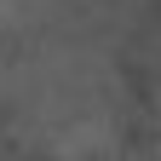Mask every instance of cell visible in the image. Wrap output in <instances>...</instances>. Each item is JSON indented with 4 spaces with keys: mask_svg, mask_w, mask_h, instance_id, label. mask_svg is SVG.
I'll list each match as a JSON object with an SVG mask.
<instances>
[{
    "mask_svg": "<svg viewBox=\"0 0 161 161\" xmlns=\"http://www.w3.org/2000/svg\"><path fill=\"white\" fill-rule=\"evenodd\" d=\"M58 144L52 150H64V155H92V150H115V127L98 109H86V115H69V121H58Z\"/></svg>",
    "mask_w": 161,
    "mask_h": 161,
    "instance_id": "obj_1",
    "label": "cell"
},
{
    "mask_svg": "<svg viewBox=\"0 0 161 161\" xmlns=\"http://www.w3.org/2000/svg\"><path fill=\"white\" fill-rule=\"evenodd\" d=\"M58 12V0H0V35H29Z\"/></svg>",
    "mask_w": 161,
    "mask_h": 161,
    "instance_id": "obj_2",
    "label": "cell"
}]
</instances>
